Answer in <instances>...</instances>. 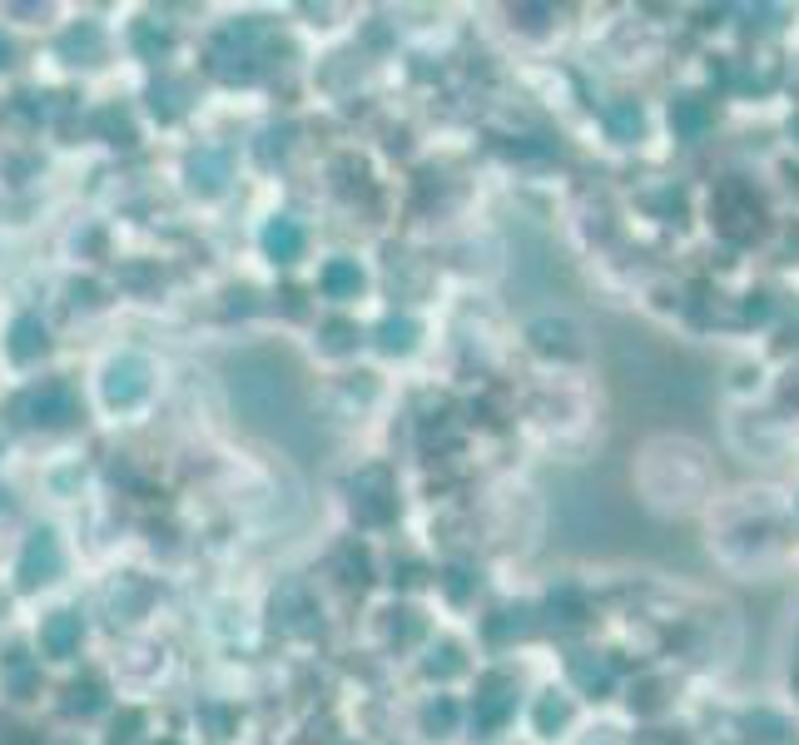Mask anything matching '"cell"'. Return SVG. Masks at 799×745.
Instances as JSON below:
<instances>
[{
    "label": "cell",
    "instance_id": "6da1fadb",
    "mask_svg": "<svg viewBox=\"0 0 799 745\" xmlns=\"http://www.w3.org/2000/svg\"><path fill=\"white\" fill-rule=\"evenodd\" d=\"M715 224H720V234L725 239H750V234H760V219H765V209H760V194L750 189V184H740V179H725L720 189H715Z\"/></svg>",
    "mask_w": 799,
    "mask_h": 745
},
{
    "label": "cell",
    "instance_id": "7a4b0ae2",
    "mask_svg": "<svg viewBox=\"0 0 799 745\" xmlns=\"http://www.w3.org/2000/svg\"><path fill=\"white\" fill-rule=\"evenodd\" d=\"M15 418H20V423H45V428H65V423L80 418L75 388H70V383H40V388H30L25 398H15Z\"/></svg>",
    "mask_w": 799,
    "mask_h": 745
},
{
    "label": "cell",
    "instance_id": "3957f363",
    "mask_svg": "<svg viewBox=\"0 0 799 745\" xmlns=\"http://www.w3.org/2000/svg\"><path fill=\"white\" fill-rule=\"evenodd\" d=\"M512 706H517V681H512V676H502V671H492V676H482V686H477L472 726H477L482 736H492V731H502V726H507Z\"/></svg>",
    "mask_w": 799,
    "mask_h": 745
},
{
    "label": "cell",
    "instance_id": "277c9868",
    "mask_svg": "<svg viewBox=\"0 0 799 745\" xmlns=\"http://www.w3.org/2000/svg\"><path fill=\"white\" fill-rule=\"evenodd\" d=\"M60 567H65V557H60L55 532H35V537L25 542V552H20V587H25V592H35V587L55 582V577H60Z\"/></svg>",
    "mask_w": 799,
    "mask_h": 745
},
{
    "label": "cell",
    "instance_id": "5b68a950",
    "mask_svg": "<svg viewBox=\"0 0 799 745\" xmlns=\"http://www.w3.org/2000/svg\"><path fill=\"white\" fill-rule=\"evenodd\" d=\"M149 393V363L144 358H115L110 363V373H105V398L115 403V408H130Z\"/></svg>",
    "mask_w": 799,
    "mask_h": 745
},
{
    "label": "cell",
    "instance_id": "8992f818",
    "mask_svg": "<svg viewBox=\"0 0 799 745\" xmlns=\"http://www.w3.org/2000/svg\"><path fill=\"white\" fill-rule=\"evenodd\" d=\"M710 120H715V105L705 95H675L670 100V125H675L680 140H700L710 130Z\"/></svg>",
    "mask_w": 799,
    "mask_h": 745
},
{
    "label": "cell",
    "instance_id": "52a82bcc",
    "mask_svg": "<svg viewBox=\"0 0 799 745\" xmlns=\"http://www.w3.org/2000/svg\"><path fill=\"white\" fill-rule=\"evenodd\" d=\"M80 616L75 611H55L45 626H40V646H45V656H55V661H65V656H75V646H80Z\"/></svg>",
    "mask_w": 799,
    "mask_h": 745
},
{
    "label": "cell",
    "instance_id": "ba28073f",
    "mask_svg": "<svg viewBox=\"0 0 799 745\" xmlns=\"http://www.w3.org/2000/svg\"><path fill=\"white\" fill-rule=\"evenodd\" d=\"M264 249H268V259H278V264H293V259L303 254V229H298V219L278 214V219L264 229Z\"/></svg>",
    "mask_w": 799,
    "mask_h": 745
},
{
    "label": "cell",
    "instance_id": "9c48e42d",
    "mask_svg": "<svg viewBox=\"0 0 799 745\" xmlns=\"http://www.w3.org/2000/svg\"><path fill=\"white\" fill-rule=\"evenodd\" d=\"M45 348H50V338H45V323H40L35 313H20V318H15V328H10V358L30 363V358H40Z\"/></svg>",
    "mask_w": 799,
    "mask_h": 745
},
{
    "label": "cell",
    "instance_id": "30bf717a",
    "mask_svg": "<svg viewBox=\"0 0 799 745\" xmlns=\"http://www.w3.org/2000/svg\"><path fill=\"white\" fill-rule=\"evenodd\" d=\"M224 179H229V159H224V149H199V154L189 159V184H194V189L214 194V189H224Z\"/></svg>",
    "mask_w": 799,
    "mask_h": 745
},
{
    "label": "cell",
    "instance_id": "8fae6325",
    "mask_svg": "<svg viewBox=\"0 0 799 745\" xmlns=\"http://www.w3.org/2000/svg\"><path fill=\"white\" fill-rule=\"evenodd\" d=\"M60 55H65V60H75V65H95V60L105 55V35H100L95 25L65 30V35H60Z\"/></svg>",
    "mask_w": 799,
    "mask_h": 745
},
{
    "label": "cell",
    "instance_id": "7c38bea8",
    "mask_svg": "<svg viewBox=\"0 0 799 745\" xmlns=\"http://www.w3.org/2000/svg\"><path fill=\"white\" fill-rule=\"evenodd\" d=\"M323 294L328 298H358L363 294V269L353 259H333L323 269Z\"/></svg>",
    "mask_w": 799,
    "mask_h": 745
},
{
    "label": "cell",
    "instance_id": "4fadbf2b",
    "mask_svg": "<svg viewBox=\"0 0 799 745\" xmlns=\"http://www.w3.org/2000/svg\"><path fill=\"white\" fill-rule=\"evenodd\" d=\"M571 676H576L581 691H596V696L611 686V666H606V656H596V651H576V656H571Z\"/></svg>",
    "mask_w": 799,
    "mask_h": 745
},
{
    "label": "cell",
    "instance_id": "5bb4252c",
    "mask_svg": "<svg viewBox=\"0 0 799 745\" xmlns=\"http://www.w3.org/2000/svg\"><path fill=\"white\" fill-rule=\"evenodd\" d=\"M393 512H398V497L388 492V482H383L378 492H358V487H353V517H358V522H388Z\"/></svg>",
    "mask_w": 799,
    "mask_h": 745
},
{
    "label": "cell",
    "instance_id": "9a60e30c",
    "mask_svg": "<svg viewBox=\"0 0 799 745\" xmlns=\"http://www.w3.org/2000/svg\"><path fill=\"white\" fill-rule=\"evenodd\" d=\"M100 706H105V686H100L95 676L65 686V711H70V716H95Z\"/></svg>",
    "mask_w": 799,
    "mask_h": 745
},
{
    "label": "cell",
    "instance_id": "2e32d148",
    "mask_svg": "<svg viewBox=\"0 0 799 745\" xmlns=\"http://www.w3.org/2000/svg\"><path fill=\"white\" fill-rule=\"evenodd\" d=\"M532 343L541 348V353H576V333H571V323H551V318H541V323H532Z\"/></svg>",
    "mask_w": 799,
    "mask_h": 745
},
{
    "label": "cell",
    "instance_id": "e0dca14e",
    "mask_svg": "<svg viewBox=\"0 0 799 745\" xmlns=\"http://www.w3.org/2000/svg\"><path fill=\"white\" fill-rule=\"evenodd\" d=\"M333 567H338V577H343L348 587H368V552H363L358 542H343L338 557H333Z\"/></svg>",
    "mask_w": 799,
    "mask_h": 745
},
{
    "label": "cell",
    "instance_id": "ac0fdd59",
    "mask_svg": "<svg viewBox=\"0 0 799 745\" xmlns=\"http://www.w3.org/2000/svg\"><path fill=\"white\" fill-rule=\"evenodd\" d=\"M95 130H100L110 145H134V125H130V115H125L120 105H105V110L95 115Z\"/></svg>",
    "mask_w": 799,
    "mask_h": 745
},
{
    "label": "cell",
    "instance_id": "d6986e66",
    "mask_svg": "<svg viewBox=\"0 0 799 745\" xmlns=\"http://www.w3.org/2000/svg\"><path fill=\"white\" fill-rule=\"evenodd\" d=\"M606 125H611L616 140H636V135H641V105H636V100H616V105L606 110Z\"/></svg>",
    "mask_w": 799,
    "mask_h": 745
},
{
    "label": "cell",
    "instance_id": "ffe728a7",
    "mask_svg": "<svg viewBox=\"0 0 799 745\" xmlns=\"http://www.w3.org/2000/svg\"><path fill=\"white\" fill-rule=\"evenodd\" d=\"M378 343H383V353H407L417 343V323L412 318H388L378 328Z\"/></svg>",
    "mask_w": 799,
    "mask_h": 745
},
{
    "label": "cell",
    "instance_id": "44dd1931",
    "mask_svg": "<svg viewBox=\"0 0 799 745\" xmlns=\"http://www.w3.org/2000/svg\"><path fill=\"white\" fill-rule=\"evenodd\" d=\"M134 50H139V55H149V60H159V55L169 50V30H164L159 20H139V30H134Z\"/></svg>",
    "mask_w": 799,
    "mask_h": 745
},
{
    "label": "cell",
    "instance_id": "7402d4cb",
    "mask_svg": "<svg viewBox=\"0 0 799 745\" xmlns=\"http://www.w3.org/2000/svg\"><path fill=\"white\" fill-rule=\"evenodd\" d=\"M422 671H427L432 681H447V676H457V671H462V651H457L452 641H442V646L422 661Z\"/></svg>",
    "mask_w": 799,
    "mask_h": 745
},
{
    "label": "cell",
    "instance_id": "603a6c76",
    "mask_svg": "<svg viewBox=\"0 0 799 745\" xmlns=\"http://www.w3.org/2000/svg\"><path fill=\"white\" fill-rule=\"evenodd\" d=\"M184 85H174V80H164V85H154L149 90V105H154V115L159 120H179V110H184Z\"/></svg>",
    "mask_w": 799,
    "mask_h": 745
},
{
    "label": "cell",
    "instance_id": "cb8c5ba5",
    "mask_svg": "<svg viewBox=\"0 0 799 745\" xmlns=\"http://www.w3.org/2000/svg\"><path fill=\"white\" fill-rule=\"evenodd\" d=\"M5 681H10V691H15V696H30V691H35V666H30V656H25V651H10V661H5Z\"/></svg>",
    "mask_w": 799,
    "mask_h": 745
},
{
    "label": "cell",
    "instance_id": "d4e9b609",
    "mask_svg": "<svg viewBox=\"0 0 799 745\" xmlns=\"http://www.w3.org/2000/svg\"><path fill=\"white\" fill-rule=\"evenodd\" d=\"M422 726H427V731H437V736H447V731L457 726V706H452L447 696H437V701L422 711Z\"/></svg>",
    "mask_w": 799,
    "mask_h": 745
},
{
    "label": "cell",
    "instance_id": "484cf974",
    "mask_svg": "<svg viewBox=\"0 0 799 745\" xmlns=\"http://www.w3.org/2000/svg\"><path fill=\"white\" fill-rule=\"evenodd\" d=\"M566 716H571V706H566V701H556V696H546V701L536 706V731H541V736H551V731H561V726H566Z\"/></svg>",
    "mask_w": 799,
    "mask_h": 745
},
{
    "label": "cell",
    "instance_id": "4316f807",
    "mask_svg": "<svg viewBox=\"0 0 799 745\" xmlns=\"http://www.w3.org/2000/svg\"><path fill=\"white\" fill-rule=\"evenodd\" d=\"M546 611H551V626H576L581 621V596L576 592H561L546 601Z\"/></svg>",
    "mask_w": 799,
    "mask_h": 745
},
{
    "label": "cell",
    "instance_id": "83f0119b",
    "mask_svg": "<svg viewBox=\"0 0 799 745\" xmlns=\"http://www.w3.org/2000/svg\"><path fill=\"white\" fill-rule=\"evenodd\" d=\"M353 343H358V328H353V323H343V318L323 323V348H328V353H348Z\"/></svg>",
    "mask_w": 799,
    "mask_h": 745
},
{
    "label": "cell",
    "instance_id": "f1b7e54d",
    "mask_svg": "<svg viewBox=\"0 0 799 745\" xmlns=\"http://www.w3.org/2000/svg\"><path fill=\"white\" fill-rule=\"evenodd\" d=\"M139 726H144V716H139V711H125V716L110 726V745H134L139 741Z\"/></svg>",
    "mask_w": 799,
    "mask_h": 745
},
{
    "label": "cell",
    "instance_id": "f546056e",
    "mask_svg": "<svg viewBox=\"0 0 799 745\" xmlns=\"http://www.w3.org/2000/svg\"><path fill=\"white\" fill-rule=\"evenodd\" d=\"M393 616H398V621L388 626V636H393V641H412V636L422 631V626H417V611H393Z\"/></svg>",
    "mask_w": 799,
    "mask_h": 745
},
{
    "label": "cell",
    "instance_id": "4dcf8cb0",
    "mask_svg": "<svg viewBox=\"0 0 799 745\" xmlns=\"http://www.w3.org/2000/svg\"><path fill=\"white\" fill-rule=\"evenodd\" d=\"M447 592L462 601V596H467V572H447Z\"/></svg>",
    "mask_w": 799,
    "mask_h": 745
},
{
    "label": "cell",
    "instance_id": "1f68e13d",
    "mask_svg": "<svg viewBox=\"0 0 799 745\" xmlns=\"http://www.w3.org/2000/svg\"><path fill=\"white\" fill-rule=\"evenodd\" d=\"M0 65H10V40L0 35Z\"/></svg>",
    "mask_w": 799,
    "mask_h": 745
},
{
    "label": "cell",
    "instance_id": "d6a6232c",
    "mask_svg": "<svg viewBox=\"0 0 799 745\" xmlns=\"http://www.w3.org/2000/svg\"><path fill=\"white\" fill-rule=\"evenodd\" d=\"M164 745H174V741H164Z\"/></svg>",
    "mask_w": 799,
    "mask_h": 745
}]
</instances>
